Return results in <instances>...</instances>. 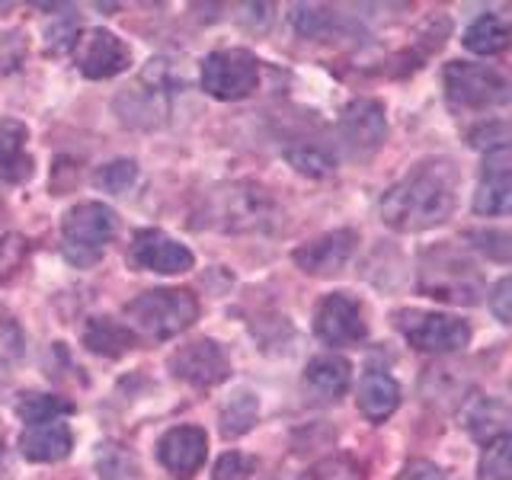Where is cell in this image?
Wrapping results in <instances>:
<instances>
[{
	"instance_id": "cell-25",
	"label": "cell",
	"mask_w": 512,
	"mask_h": 480,
	"mask_svg": "<svg viewBox=\"0 0 512 480\" xmlns=\"http://www.w3.org/2000/svg\"><path fill=\"white\" fill-rule=\"evenodd\" d=\"M512 439L500 436L487 442V452L480 458V480H509L512 477Z\"/></svg>"
},
{
	"instance_id": "cell-13",
	"label": "cell",
	"mask_w": 512,
	"mask_h": 480,
	"mask_svg": "<svg viewBox=\"0 0 512 480\" xmlns=\"http://www.w3.org/2000/svg\"><path fill=\"white\" fill-rule=\"evenodd\" d=\"M512 208V157L509 144L503 148H490L484 160V173H480V186L474 196L477 215H506Z\"/></svg>"
},
{
	"instance_id": "cell-9",
	"label": "cell",
	"mask_w": 512,
	"mask_h": 480,
	"mask_svg": "<svg viewBox=\"0 0 512 480\" xmlns=\"http://www.w3.org/2000/svg\"><path fill=\"white\" fill-rule=\"evenodd\" d=\"M170 372L192 388H215L231 375V359L215 340H196L170 356Z\"/></svg>"
},
{
	"instance_id": "cell-31",
	"label": "cell",
	"mask_w": 512,
	"mask_h": 480,
	"mask_svg": "<svg viewBox=\"0 0 512 480\" xmlns=\"http://www.w3.org/2000/svg\"><path fill=\"white\" fill-rule=\"evenodd\" d=\"M288 160L301 170V173H311V176H324L333 170V160L317 151V148H308V151H288Z\"/></svg>"
},
{
	"instance_id": "cell-2",
	"label": "cell",
	"mask_w": 512,
	"mask_h": 480,
	"mask_svg": "<svg viewBox=\"0 0 512 480\" xmlns=\"http://www.w3.org/2000/svg\"><path fill=\"white\" fill-rule=\"evenodd\" d=\"M125 317L132 320V327L154 336V340H170V336L196 324L199 301L186 288H154V292H141L128 301Z\"/></svg>"
},
{
	"instance_id": "cell-6",
	"label": "cell",
	"mask_w": 512,
	"mask_h": 480,
	"mask_svg": "<svg viewBox=\"0 0 512 480\" xmlns=\"http://www.w3.org/2000/svg\"><path fill=\"white\" fill-rule=\"evenodd\" d=\"M445 93L461 109H487L509 100V84L484 64L452 61L445 68Z\"/></svg>"
},
{
	"instance_id": "cell-10",
	"label": "cell",
	"mask_w": 512,
	"mask_h": 480,
	"mask_svg": "<svg viewBox=\"0 0 512 480\" xmlns=\"http://www.w3.org/2000/svg\"><path fill=\"white\" fill-rule=\"evenodd\" d=\"M384 135H388V119H384V106L378 100H356L346 106L340 119V141L349 157L375 154Z\"/></svg>"
},
{
	"instance_id": "cell-27",
	"label": "cell",
	"mask_w": 512,
	"mask_h": 480,
	"mask_svg": "<svg viewBox=\"0 0 512 480\" xmlns=\"http://www.w3.org/2000/svg\"><path fill=\"white\" fill-rule=\"evenodd\" d=\"M301 480H362V471L349 458H327L314 464Z\"/></svg>"
},
{
	"instance_id": "cell-28",
	"label": "cell",
	"mask_w": 512,
	"mask_h": 480,
	"mask_svg": "<svg viewBox=\"0 0 512 480\" xmlns=\"http://www.w3.org/2000/svg\"><path fill=\"white\" fill-rule=\"evenodd\" d=\"M23 256H26V244H23V237H4L0 240V282H7L16 269H20L23 263Z\"/></svg>"
},
{
	"instance_id": "cell-24",
	"label": "cell",
	"mask_w": 512,
	"mask_h": 480,
	"mask_svg": "<svg viewBox=\"0 0 512 480\" xmlns=\"http://www.w3.org/2000/svg\"><path fill=\"white\" fill-rule=\"evenodd\" d=\"M256 413H260V404H256L253 394H237L231 397V404L221 410V432L228 439L244 436V432L256 423Z\"/></svg>"
},
{
	"instance_id": "cell-34",
	"label": "cell",
	"mask_w": 512,
	"mask_h": 480,
	"mask_svg": "<svg viewBox=\"0 0 512 480\" xmlns=\"http://www.w3.org/2000/svg\"><path fill=\"white\" fill-rule=\"evenodd\" d=\"M0 215H4V202H0Z\"/></svg>"
},
{
	"instance_id": "cell-19",
	"label": "cell",
	"mask_w": 512,
	"mask_h": 480,
	"mask_svg": "<svg viewBox=\"0 0 512 480\" xmlns=\"http://www.w3.org/2000/svg\"><path fill=\"white\" fill-rule=\"evenodd\" d=\"M349 378H352V365L343 356H333V352L311 359L308 368H304V384L324 400H336L340 394H346Z\"/></svg>"
},
{
	"instance_id": "cell-30",
	"label": "cell",
	"mask_w": 512,
	"mask_h": 480,
	"mask_svg": "<svg viewBox=\"0 0 512 480\" xmlns=\"http://www.w3.org/2000/svg\"><path fill=\"white\" fill-rule=\"evenodd\" d=\"M468 240H477V250H484L493 260H509V234L506 231H471Z\"/></svg>"
},
{
	"instance_id": "cell-4",
	"label": "cell",
	"mask_w": 512,
	"mask_h": 480,
	"mask_svg": "<svg viewBox=\"0 0 512 480\" xmlns=\"http://www.w3.org/2000/svg\"><path fill=\"white\" fill-rule=\"evenodd\" d=\"M397 330L420 352H458L471 343L468 320L439 311H397Z\"/></svg>"
},
{
	"instance_id": "cell-3",
	"label": "cell",
	"mask_w": 512,
	"mask_h": 480,
	"mask_svg": "<svg viewBox=\"0 0 512 480\" xmlns=\"http://www.w3.org/2000/svg\"><path fill=\"white\" fill-rule=\"evenodd\" d=\"M116 228V212L103 202H80L68 208V215L61 221V234L71 263H93L109 240L116 237Z\"/></svg>"
},
{
	"instance_id": "cell-22",
	"label": "cell",
	"mask_w": 512,
	"mask_h": 480,
	"mask_svg": "<svg viewBox=\"0 0 512 480\" xmlns=\"http://www.w3.org/2000/svg\"><path fill=\"white\" fill-rule=\"evenodd\" d=\"M464 45H468L474 55H496L509 45V29L503 26L500 16H480V20H474L468 32H464Z\"/></svg>"
},
{
	"instance_id": "cell-21",
	"label": "cell",
	"mask_w": 512,
	"mask_h": 480,
	"mask_svg": "<svg viewBox=\"0 0 512 480\" xmlns=\"http://www.w3.org/2000/svg\"><path fill=\"white\" fill-rule=\"evenodd\" d=\"M464 426L471 429V436L480 439V442H493L500 436H509L506 432V423H509V410L503 400L496 397H477L474 404L464 413Z\"/></svg>"
},
{
	"instance_id": "cell-7",
	"label": "cell",
	"mask_w": 512,
	"mask_h": 480,
	"mask_svg": "<svg viewBox=\"0 0 512 480\" xmlns=\"http://www.w3.org/2000/svg\"><path fill=\"white\" fill-rule=\"evenodd\" d=\"M314 330L327 346H356L368 336L362 304L343 292H333L317 304Z\"/></svg>"
},
{
	"instance_id": "cell-14",
	"label": "cell",
	"mask_w": 512,
	"mask_h": 480,
	"mask_svg": "<svg viewBox=\"0 0 512 480\" xmlns=\"http://www.w3.org/2000/svg\"><path fill=\"white\" fill-rule=\"evenodd\" d=\"M356 231H330L324 237L311 240V244H304L295 250V263L301 272H308V276H333V272H340L352 250H356Z\"/></svg>"
},
{
	"instance_id": "cell-17",
	"label": "cell",
	"mask_w": 512,
	"mask_h": 480,
	"mask_svg": "<svg viewBox=\"0 0 512 480\" xmlns=\"http://www.w3.org/2000/svg\"><path fill=\"white\" fill-rule=\"evenodd\" d=\"M359 413L368 423H384L400 404V388L388 372H365L359 381Z\"/></svg>"
},
{
	"instance_id": "cell-32",
	"label": "cell",
	"mask_w": 512,
	"mask_h": 480,
	"mask_svg": "<svg viewBox=\"0 0 512 480\" xmlns=\"http://www.w3.org/2000/svg\"><path fill=\"white\" fill-rule=\"evenodd\" d=\"M509 301H512V282L500 279V282H496V288H493V295H490V308H493V314H496L500 324H509V320H512Z\"/></svg>"
},
{
	"instance_id": "cell-12",
	"label": "cell",
	"mask_w": 512,
	"mask_h": 480,
	"mask_svg": "<svg viewBox=\"0 0 512 480\" xmlns=\"http://www.w3.org/2000/svg\"><path fill=\"white\" fill-rule=\"evenodd\" d=\"M205 455H208V436L199 426H176L164 432L157 442V458L176 480H189L192 474H199Z\"/></svg>"
},
{
	"instance_id": "cell-18",
	"label": "cell",
	"mask_w": 512,
	"mask_h": 480,
	"mask_svg": "<svg viewBox=\"0 0 512 480\" xmlns=\"http://www.w3.org/2000/svg\"><path fill=\"white\" fill-rule=\"evenodd\" d=\"M26 125L16 119L0 122V180L23 183L32 173V157L26 154Z\"/></svg>"
},
{
	"instance_id": "cell-1",
	"label": "cell",
	"mask_w": 512,
	"mask_h": 480,
	"mask_svg": "<svg viewBox=\"0 0 512 480\" xmlns=\"http://www.w3.org/2000/svg\"><path fill=\"white\" fill-rule=\"evenodd\" d=\"M455 212V170L445 160L413 167L381 199V221L394 231L416 234L448 221Z\"/></svg>"
},
{
	"instance_id": "cell-26",
	"label": "cell",
	"mask_w": 512,
	"mask_h": 480,
	"mask_svg": "<svg viewBox=\"0 0 512 480\" xmlns=\"http://www.w3.org/2000/svg\"><path fill=\"white\" fill-rule=\"evenodd\" d=\"M135 176H138L135 160H112L103 170H96L93 183L106 192H128V186L135 183Z\"/></svg>"
},
{
	"instance_id": "cell-33",
	"label": "cell",
	"mask_w": 512,
	"mask_h": 480,
	"mask_svg": "<svg viewBox=\"0 0 512 480\" xmlns=\"http://www.w3.org/2000/svg\"><path fill=\"white\" fill-rule=\"evenodd\" d=\"M0 461H4V442H0Z\"/></svg>"
},
{
	"instance_id": "cell-15",
	"label": "cell",
	"mask_w": 512,
	"mask_h": 480,
	"mask_svg": "<svg viewBox=\"0 0 512 480\" xmlns=\"http://www.w3.org/2000/svg\"><path fill=\"white\" fill-rule=\"evenodd\" d=\"M423 292L445 301H477L474 266L458 260V256H445V263L436 256V266H423Z\"/></svg>"
},
{
	"instance_id": "cell-5",
	"label": "cell",
	"mask_w": 512,
	"mask_h": 480,
	"mask_svg": "<svg viewBox=\"0 0 512 480\" xmlns=\"http://www.w3.org/2000/svg\"><path fill=\"white\" fill-rule=\"evenodd\" d=\"M260 84V61L244 48H224L202 61V87L215 100H244Z\"/></svg>"
},
{
	"instance_id": "cell-29",
	"label": "cell",
	"mask_w": 512,
	"mask_h": 480,
	"mask_svg": "<svg viewBox=\"0 0 512 480\" xmlns=\"http://www.w3.org/2000/svg\"><path fill=\"white\" fill-rule=\"evenodd\" d=\"M256 468V461L240 455V452H228L215 468V480H247Z\"/></svg>"
},
{
	"instance_id": "cell-11",
	"label": "cell",
	"mask_w": 512,
	"mask_h": 480,
	"mask_svg": "<svg viewBox=\"0 0 512 480\" xmlns=\"http://www.w3.org/2000/svg\"><path fill=\"white\" fill-rule=\"evenodd\" d=\"M77 64L90 80L116 77L132 61V48H128L116 32L109 29H90L84 39H77Z\"/></svg>"
},
{
	"instance_id": "cell-16",
	"label": "cell",
	"mask_w": 512,
	"mask_h": 480,
	"mask_svg": "<svg viewBox=\"0 0 512 480\" xmlns=\"http://www.w3.org/2000/svg\"><path fill=\"white\" fill-rule=\"evenodd\" d=\"M71 426L64 420H48V423H36V426H26V432L20 436V452L29 461H61L71 455Z\"/></svg>"
},
{
	"instance_id": "cell-20",
	"label": "cell",
	"mask_w": 512,
	"mask_h": 480,
	"mask_svg": "<svg viewBox=\"0 0 512 480\" xmlns=\"http://www.w3.org/2000/svg\"><path fill=\"white\" fill-rule=\"evenodd\" d=\"M135 343H138L135 333L112 317H93L84 330V346L90 352H96V356H106V359H116V356H122V352L135 349Z\"/></svg>"
},
{
	"instance_id": "cell-8",
	"label": "cell",
	"mask_w": 512,
	"mask_h": 480,
	"mask_svg": "<svg viewBox=\"0 0 512 480\" xmlns=\"http://www.w3.org/2000/svg\"><path fill=\"white\" fill-rule=\"evenodd\" d=\"M128 260H132L138 269L160 272V276H176V272H189L192 263H196V256L167 231L144 228L135 234L132 247H128Z\"/></svg>"
},
{
	"instance_id": "cell-23",
	"label": "cell",
	"mask_w": 512,
	"mask_h": 480,
	"mask_svg": "<svg viewBox=\"0 0 512 480\" xmlns=\"http://www.w3.org/2000/svg\"><path fill=\"white\" fill-rule=\"evenodd\" d=\"M16 413L23 416L26 426H36V423L61 420V416L74 413V404L58 394H23L20 404H16Z\"/></svg>"
}]
</instances>
